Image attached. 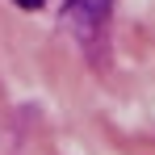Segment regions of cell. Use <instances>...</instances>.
<instances>
[{
    "label": "cell",
    "instance_id": "cell-1",
    "mask_svg": "<svg viewBox=\"0 0 155 155\" xmlns=\"http://www.w3.org/2000/svg\"><path fill=\"white\" fill-rule=\"evenodd\" d=\"M109 8H113V0H67L63 4V25L84 46H97V38L109 25Z\"/></svg>",
    "mask_w": 155,
    "mask_h": 155
},
{
    "label": "cell",
    "instance_id": "cell-2",
    "mask_svg": "<svg viewBox=\"0 0 155 155\" xmlns=\"http://www.w3.org/2000/svg\"><path fill=\"white\" fill-rule=\"evenodd\" d=\"M13 4H17V8H42L46 0H13Z\"/></svg>",
    "mask_w": 155,
    "mask_h": 155
}]
</instances>
